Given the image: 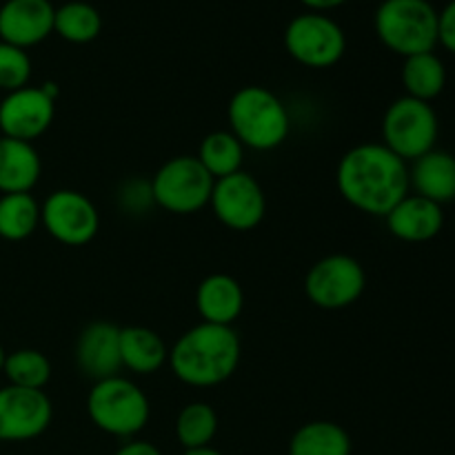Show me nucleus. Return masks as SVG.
Segmentation results:
<instances>
[{
	"label": "nucleus",
	"mask_w": 455,
	"mask_h": 455,
	"mask_svg": "<svg viewBox=\"0 0 455 455\" xmlns=\"http://www.w3.org/2000/svg\"><path fill=\"white\" fill-rule=\"evenodd\" d=\"M56 7L52 0H7L0 7V40L29 49L53 34Z\"/></svg>",
	"instance_id": "nucleus-14"
},
{
	"label": "nucleus",
	"mask_w": 455,
	"mask_h": 455,
	"mask_svg": "<svg viewBox=\"0 0 455 455\" xmlns=\"http://www.w3.org/2000/svg\"><path fill=\"white\" fill-rule=\"evenodd\" d=\"M227 118L229 132L244 149L274 151L291 132V118L283 98L260 84L238 89L227 107Z\"/></svg>",
	"instance_id": "nucleus-3"
},
{
	"label": "nucleus",
	"mask_w": 455,
	"mask_h": 455,
	"mask_svg": "<svg viewBox=\"0 0 455 455\" xmlns=\"http://www.w3.org/2000/svg\"><path fill=\"white\" fill-rule=\"evenodd\" d=\"M373 25L380 43L403 58L438 47V12L429 0H382Z\"/></svg>",
	"instance_id": "nucleus-5"
},
{
	"label": "nucleus",
	"mask_w": 455,
	"mask_h": 455,
	"mask_svg": "<svg viewBox=\"0 0 455 455\" xmlns=\"http://www.w3.org/2000/svg\"><path fill=\"white\" fill-rule=\"evenodd\" d=\"M411 194L422 196L435 204L455 203V156L449 151L431 149L409 167Z\"/></svg>",
	"instance_id": "nucleus-18"
},
{
	"label": "nucleus",
	"mask_w": 455,
	"mask_h": 455,
	"mask_svg": "<svg viewBox=\"0 0 455 455\" xmlns=\"http://www.w3.org/2000/svg\"><path fill=\"white\" fill-rule=\"evenodd\" d=\"M185 455H222L213 447H200V449H187Z\"/></svg>",
	"instance_id": "nucleus-33"
},
{
	"label": "nucleus",
	"mask_w": 455,
	"mask_h": 455,
	"mask_svg": "<svg viewBox=\"0 0 455 455\" xmlns=\"http://www.w3.org/2000/svg\"><path fill=\"white\" fill-rule=\"evenodd\" d=\"M218 434V413L209 403H189L176 418V438L185 449L212 447Z\"/></svg>",
	"instance_id": "nucleus-26"
},
{
	"label": "nucleus",
	"mask_w": 455,
	"mask_h": 455,
	"mask_svg": "<svg viewBox=\"0 0 455 455\" xmlns=\"http://www.w3.org/2000/svg\"><path fill=\"white\" fill-rule=\"evenodd\" d=\"M367 287V274L354 256L331 253L320 258L307 271L305 293L311 305L324 311L347 309L360 300Z\"/></svg>",
	"instance_id": "nucleus-9"
},
{
	"label": "nucleus",
	"mask_w": 455,
	"mask_h": 455,
	"mask_svg": "<svg viewBox=\"0 0 455 455\" xmlns=\"http://www.w3.org/2000/svg\"><path fill=\"white\" fill-rule=\"evenodd\" d=\"M43 173L34 142L0 136V194H31Z\"/></svg>",
	"instance_id": "nucleus-19"
},
{
	"label": "nucleus",
	"mask_w": 455,
	"mask_h": 455,
	"mask_svg": "<svg viewBox=\"0 0 455 455\" xmlns=\"http://www.w3.org/2000/svg\"><path fill=\"white\" fill-rule=\"evenodd\" d=\"M387 229L403 243H429L443 231L444 212L440 204L409 191L385 216Z\"/></svg>",
	"instance_id": "nucleus-16"
},
{
	"label": "nucleus",
	"mask_w": 455,
	"mask_h": 455,
	"mask_svg": "<svg viewBox=\"0 0 455 455\" xmlns=\"http://www.w3.org/2000/svg\"><path fill=\"white\" fill-rule=\"evenodd\" d=\"M3 373L9 385L44 391L47 382L52 380V363L47 355L36 349H18L13 354H7Z\"/></svg>",
	"instance_id": "nucleus-27"
},
{
	"label": "nucleus",
	"mask_w": 455,
	"mask_h": 455,
	"mask_svg": "<svg viewBox=\"0 0 455 455\" xmlns=\"http://www.w3.org/2000/svg\"><path fill=\"white\" fill-rule=\"evenodd\" d=\"M87 416L114 438H133L147 427L151 404L145 391L124 376L96 380L87 395Z\"/></svg>",
	"instance_id": "nucleus-4"
},
{
	"label": "nucleus",
	"mask_w": 455,
	"mask_h": 455,
	"mask_svg": "<svg viewBox=\"0 0 455 455\" xmlns=\"http://www.w3.org/2000/svg\"><path fill=\"white\" fill-rule=\"evenodd\" d=\"M453 227H455V218H453Z\"/></svg>",
	"instance_id": "nucleus-35"
},
{
	"label": "nucleus",
	"mask_w": 455,
	"mask_h": 455,
	"mask_svg": "<svg viewBox=\"0 0 455 455\" xmlns=\"http://www.w3.org/2000/svg\"><path fill=\"white\" fill-rule=\"evenodd\" d=\"M56 100L43 87H22L0 100V132L13 140L34 142L53 123Z\"/></svg>",
	"instance_id": "nucleus-13"
},
{
	"label": "nucleus",
	"mask_w": 455,
	"mask_h": 455,
	"mask_svg": "<svg viewBox=\"0 0 455 455\" xmlns=\"http://www.w3.org/2000/svg\"><path fill=\"white\" fill-rule=\"evenodd\" d=\"M76 364L80 373L96 380L118 376L120 363V327L96 320L80 331L76 340Z\"/></svg>",
	"instance_id": "nucleus-15"
},
{
	"label": "nucleus",
	"mask_w": 455,
	"mask_h": 455,
	"mask_svg": "<svg viewBox=\"0 0 455 455\" xmlns=\"http://www.w3.org/2000/svg\"><path fill=\"white\" fill-rule=\"evenodd\" d=\"M209 207L227 229L251 231L265 220L267 196L251 173L238 172L213 182Z\"/></svg>",
	"instance_id": "nucleus-11"
},
{
	"label": "nucleus",
	"mask_w": 455,
	"mask_h": 455,
	"mask_svg": "<svg viewBox=\"0 0 455 455\" xmlns=\"http://www.w3.org/2000/svg\"><path fill=\"white\" fill-rule=\"evenodd\" d=\"M40 225L65 247H84L100 229L96 204L76 189H58L40 204Z\"/></svg>",
	"instance_id": "nucleus-10"
},
{
	"label": "nucleus",
	"mask_w": 455,
	"mask_h": 455,
	"mask_svg": "<svg viewBox=\"0 0 455 455\" xmlns=\"http://www.w3.org/2000/svg\"><path fill=\"white\" fill-rule=\"evenodd\" d=\"M31 58L27 49L0 40V89L7 93L29 84Z\"/></svg>",
	"instance_id": "nucleus-28"
},
{
	"label": "nucleus",
	"mask_w": 455,
	"mask_h": 455,
	"mask_svg": "<svg viewBox=\"0 0 455 455\" xmlns=\"http://www.w3.org/2000/svg\"><path fill=\"white\" fill-rule=\"evenodd\" d=\"M305 7H309V12H318V13H327L331 9L342 7L347 0H300Z\"/></svg>",
	"instance_id": "nucleus-32"
},
{
	"label": "nucleus",
	"mask_w": 455,
	"mask_h": 455,
	"mask_svg": "<svg viewBox=\"0 0 455 455\" xmlns=\"http://www.w3.org/2000/svg\"><path fill=\"white\" fill-rule=\"evenodd\" d=\"M438 133V114L431 102L403 96L391 102L382 116V145L404 163H413L435 149Z\"/></svg>",
	"instance_id": "nucleus-6"
},
{
	"label": "nucleus",
	"mask_w": 455,
	"mask_h": 455,
	"mask_svg": "<svg viewBox=\"0 0 455 455\" xmlns=\"http://www.w3.org/2000/svg\"><path fill=\"white\" fill-rule=\"evenodd\" d=\"M120 363L136 376H151L169 363V347L149 327L120 329Z\"/></svg>",
	"instance_id": "nucleus-20"
},
{
	"label": "nucleus",
	"mask_w": 455,
	"mask_h": 455,
	"mask_svg": "<svg viewBox=\"0 0 455 455\" xmlns=\"http://www.w3.org/2000/svg\"><path fill=\"white\" fill-rule=\"evenodd\" d=\"M284 47L298 65L309 69H329L345 56L347 36L327 13L307 12L287 25Z\"/></svg>",
	"instance_id": "nucleus-8"
},
{
	"label": "nucleus",
	"mask_w": 455,
	"mask_h": 455,
	"mask_svg": "<svg viewBox=\"0 0 455 455\" xmlns=\"http://www.w3.org/2000/svg\"><path fill=\"white\" fill-rule=\"evenodd\" d=\"M116 203L127 216H145V213H149L151 207H156L151 180L127 178L124 182H120L118 191H116Z\"/></svg>",
	"instance_id": "nucleus-29"
},
{
	"label": "nucleus",
	"mask_w": 455,
	"mask_h": 455,
	"mask_svg": "<svg viewBox=\"0 0 455 455\" xmlns=\"http://www.w3.org/2000/svg\"><path fill=\"white\" fill-rule=\"evenodd\" d=\"M349 434L331 420L302 425L289 440V455H351Z\"/></svg>",
	"instance_id": "nucleus-22"
},
{
	"label": "nucleus",
	"mask_w": 455,
	"mask_h": 455,
	"mask_svg": "<svg viewBox=\"0 0 455 455\" xmlns=\"http://www.w3.org/2000/svg\"><path fill=\"white\" fill-rule=\"evenodd\" d=\"M243 355L234 327L200 323L187 329L169 349V367L187 387L212 389L235 373Z\"/></svg>",
	"instance_id": "nucleus-2"
},
{
	"label": "nucleus",
	"mask_w": 455,
	"mask_h": 455,
	"mask_svg": "<svg viewBox=\"0 0 455 455\" xmlns=\"http://www.w3.org/2000/svg\"><path fill=\"white\" fill-rule=\"evenodd\" d=\"M53 404L40 389L7 385L0 389V443H27L49 429Z\"/></svg>",
	"instance_id": "nucleus-12"
},
{
	"label": "nucleus",
	"mask_w": 455,
	"mask_h": 455,
	"mask_svg": "<svg viewBox=\"0 0 455 455\" xmlns=\"http://www.w3.org/2000/svg\"><path fill=\"white\" fill-rule=\"evenodd\" d=\"M213 178L196 156L169 158L151 178L156 207L176 216L203 212L212 200Z\"/></svg>",
	"instance_id": "nucleus-7"
},
{
	"label": "nucleus",
	"mask_w": 455,
	"mask_h": 455,
	"mask_svg": "<svg viewBox=\"0 0 455 455\" xmlns=\"http://www.w3.org/2000/svg\"><path fill=\"white\" fill-rule=\"evenodd\" d=\"M196 158L213 180H220L231 173L243 172L244 147L231 132H212L203 138Z\"/></svg>",
	"instance_id": "nucleus-23"
},
{
	"label": "nucleus",
	"mask_w": 455,
	"mask_h": 455,
	"mask_svg": "<svg viewBox=\"0 0 455 455\" xmlns=\"http://www.w3.org/2000/svg\"><path fill=\"white\" fill-rule=\"evenodd\" d=\"M4 358H7V354H4L3 345H0V373H3V364H4Z\"/></svg>",
	"instance_id": "nucleus-34"
},
{
	"label": "nucleus",
	"mask_w": 455,
	"mask_h": 455,
	"mask_svg": "<svg viewBox=\"0 0 455 455\" xmlns=\"http://www.w3.org/2000/svg\"><path fill=\"white\" fill-rule=\"evenodd\" d=\"M114 455H163V451L147 440H129Z\"/></svg>",
	"instance_id": "nucleus-31"
},
{
	"label": "nucleus",
	"mask_w": 455,
	"mask_h": 455,
	"mask_svg": "<svg viewBox=\"0 0 455 455\" xmlns=\"http://www.w3.org/2000/svg\"><path fill=\"white\" fill-rule=\"evenodd\" d=\"M438 44L455 56V0L438 12Z\"/></svg>",
	"instance_id": "nucleus-30"
},
{
	"label": "nucleus",
	"mask_w": 455,
	"mask_h": 455,
	"mask_svg": "<svg viewBox=\"0 0 455 455\" xmlns=\"http://www.w3.org/2000/svg\"><path fill=\"white\" fill-rule=\"evenodd\" d=\"M102 31V16L93 4L83 0H71V3L56 7L53 16V34L71 44H87L96 40Z\"/></svg>",
	"instance_id": "nucleus-24"
},
{
	"label": "nucleus",
	"mask_w": 455,
	"mask_h": 455,
	"mask_svg": "<svg viewBox=\"0 0 455 455\" xmlns=\"http://www.w3.org/2000/svg\"><path fill=\"white\" fill-rule=\"evenodd\" d=\"M336 185L351 207L367 216L385 218L411 191L409 163L382 142H363L340 158Z\"/></svg>",
	"instance_id": "nucleus-1"
},
{
	"label": "nucleus",
	"mask_w": 455,
	"mask_h": 455,
	"mask_svg": "<svg viewBox=\"0 0 455 455\" xmlns=\"http://www.w3.org/2000/svg\"><path fill=\"white\" fill-rule=\"evenodd\" d=\"M196 309L203 323L234 327L244 309V291L229 274H212L198 284Z\"/></svg>",
	"instance_id": "nucleus-17"
},
{
	"label": "nucleus",
	"mask_w": 455,
	"mask_h": 455,
	"mask_svg": "<svg viewBox=\"0 0 455 455\" xmlns=\"http://www.w3.org/2000/svg\"><path fill=\"white\" fill-rule=\"evenodd\" d=\"M400 76L407 96L422 102L435 100L447 87V67L434 52L404 58Z\"/></svg>",
	"instance_id": "nucleus-21"
},
{
	"label": "nucleus",
	"mask_w": 455,
	"mask_h": 455,
	"mask_svg": "<svg viewBox=\"0 0 455 455\" xmlns=\"http://www.w3.org/2000/svg\"><path fill=\"white\" fill-rule=\"evenodd\" d=\"M40 227V203L31 194L0 196V238L20 243Z\"/></svg>",
	"instance_id": "nucleus-25"
}]
</instances>
